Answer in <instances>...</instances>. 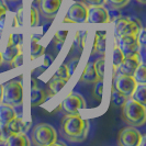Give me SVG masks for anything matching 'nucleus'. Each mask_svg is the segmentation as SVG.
Masks as SVG:
<instances>
[{"label": "nucleus", "mask_w": 146, "mask_h": 146, "mask_svg": "<svg viewBox=\"0 0 146 146\" xmlns=\"http://www.w3.org/2000/svg\"><path fill=\"white\" fill-rule=\"evenodd\" d=\"M89 132L88 120L77 114H66L60 123V133L70 142H82L87 139Z\"/></svg>", "instance_id": "obj_1"}, {"label": "nucleus", "mask_w": 146, "mask_h": 146, "mask_svg": "<svg viewBox=\"0 0 146 146\" xmlns=\"http://www.w3.org/2000/svg\"><path fill=\"white\" fill-rule=\"evenodd\" d=\"M122 117L130 126H142L146 122V106L127 98L122 106Z\"/></svg>", "instance_id": "obj_2"}, {"label": "nucleus", "mask_w": 146, "mask_h": 146, "mask_svg": "<svg viewBox=\"0 0 146 146\" xmlns=\"http://www.w3.org/2000/svg\"><path fill=\"white\" fill-rule=\"evenodd\" d=\"M1 102L13 108L21 106L23 102V86L20 81L10 80L1 86Z\"/></svg>", "instance_id": "obj_3"}, {"label": "nucleus", "mask_w": 146, "mask_h": 146, "mask_svg": "<svg viewBox=\"0 0 146 146\" xmlns=\"http://www.w3.org/2000/svg\"><path fill=\"white\" fill-rule=\"evenodd\" d=\"M57 139V133L52 125L41 123L34 126L32 131V143L36 146L54 145Z\"/></svg>", "instance_id": "obj_4"}, {"label": "nucleus", "mask_w": 146, "mask_h": 146, "mask_svg": "<svg viewBox=\"0 0 146 146\" xmlns=\"http://www.w3.org/2000/svg\"><path fill=\"white\" fill-rule=\"evenodd\" d=\"M117 47L123 53L124 57L134 56L139 53V42L136 34H129V35H122L117 37Z\"/></svg>", "instance_id": "obj_5"}, {"label": "nucleus", "mask_w": 146, "mask_h": 146, "mask_svg": "<svg viewBox=\"0 0 146 146\" xmlns=\"http://www.w3.org/2000/svg\"><path fill=\"white\" fill-rule=\"evenodd\" d=\"M86 107L85 99L76 92H70L60 104V109L65 114H77L78 110L85 109Z\"/></svg>", "instance_id": "obj_6"}, {"label": "nucleus", "mask_w": 146, "mask_h": 146, "mask_svg": "<svg viewBox=\"0 0 146 146\" xmlns=\"http://www.w3.org/2000/svg\"><path fill=\"white\" fill-rule=\"evenodd\" d=\"M88 17V7L82 2H75L68 9L64 22L68 23H86Z\"/></svg>", "instance_id": "obj_7"}, {"label": "nucleus", "mask_w": 146, "mask_h": 146, "mask_svg": "<svg viewBox=\"0 0 146 146\" xmlns=\"http://www.w3.org/2000/svg\"><path fill=\"white\" fill-rule=\"evenodd\" d=\"M136 81L134 80L133 76L124 75V74H117L114 76V86L113 88L119 92L123 94L126 98H131L134 89L136 87Z\"/></svg>", "instance_id": "obj_8"}, {"label": "nucleus", "mask_w": 146, "mask_h": 146, "mask_svg": "<svg viewBox=\"0 0 146 146\" xmlns=\"http://www.w3.org/2000/svg\"><path fill=\"white\" fill-rule=\"evenodd\" d=\"M142 29L141 24L136 21L130 20L127 18H119L115 21V36L136 34L139 35V30Z\"/></svg>", "instance_id": "obj_9"}, {"label": "nucleus", "mask_w": 146, "mask_h": 146, "mask_svg": "<svg viewBox=\"0 0 146 146\" xmlns=\"http://www.w3.org/2000/svg\"><path fill=\"white\" fill-rule=\"evenodd\" d=\"M143 136L134 126L124 127L119 134V144L121 146H139Z\"/></svg>", "instance_id": "obj_10"}, {"label": "nucleus", "mask_w": 146, "mask_h": 146, "mask_svg": "<svg viewBox=\"0 0 146 146\" xmlns=\"http://www.w3.org/2000/svg\"><path fill=\"white\" fill-rule=\"evenodd\" d=\"M63 0H40L38 10L40 13L46 19H54L58 13Z\"/></svg>", "instance_id": "obj_11"}, {"label": "nucleus", "mask_w": 146, "mask_h": 146, "mask_svg": "<svg viewBox=\"0 0 146 146\" xmlns=\"http://www.w3.org/2000/svg\"><path fill=\"white\" fill-rule=\"evenodd\" d=\"M110 21L109 12L103 6L88 7L87 22L91 24H103Z\"/></svg>", "instance_id": "obj_12"}, {"label": "nucleus", "mask_w": 146, "mask_h": 146, "mask_svg": "<svg viewBox=\"0 0 146 146\" xmlns=\"http://www.w3.org/2000/svg\"><path fill=\"white\" fill-rule=\"evenodd\" d=\"M141 64V59H139V55L136 54L134 56H130V57H124V59L121 62V64L117 66V68L119 69L120 74H124V75H129V76H133V74L135 72V69L137 68V66Z\"/></svg>", "instance_id": "obj_13"}, {"label": "nucleus", "mask_w": 146, "mask_h": 146, "mask_svg": "<svg viewBox=\"0 0 146 146\" xmlns=\"http://www.w3.org/2000/svg\"><path fill=\"white\" fill-rule=\"evenodd\" d=\"M31 126V121H25L21 117H15L9 124L7 125L8 131L10 134L12 133H27L30 130Z\"/></svg>", "instance_id": "obj_14"}, {"label": "nucleus", "mask_w": 146, "mask_h": 146, "mask_svg": "<svg viewBox=\"0 0 146 146\" xmlns=\"http://www.w3.org/2000/svg\"><path fill=\"white\" fill-rule=\"evenodd\" d=\"M17 117L13 107L1 103L0 104V126H7Z\"/></svg>", "instance_id": "obj_15"}, {"label": "nucleus", "mask_w": 146, "mask_h": 146, "mask_svg": "<svg viewBox=\"0 0 146 146\" xmlns=\"http://www.w3.org/2000/svg\"><path fill=\"white\" fill-rule=\"evenodd\" d=\"M5 144L8 146H29L31 143L25 133H12L6 139Z\"/></svg>", "instance_id": "obj_16"}, {"label": "nucleus", "mask_w": 146, "mask_h": 146, "mask_svg": "<svg viewBox=\"0 0 146 146\" xmlns=\"http://www.w3.org/2000/svg\"><path fill=\"white\" fill-rule=\"evenodd\" d=\"M106 38L107 33L106 31H97L94 43V52L100 55H104L106 52Z\"/></svg>", "instance_id": "obj_17"}, {"label": "nucleus", "mask_w": 146, "mask_h": 146, "mask_svg": "<svg viewBox=\"0 0 146 146\" xmlns=\"http://www.w3.org/2000/svg\"><path fill=\"white\" fill-rule=\"evenodd\" d=\"M46 92L43 89H40L37 87H33L31 90V106L32 107H37L41 106L42 103L45 102L46 100Z\"/></svg>", "instance_id": "obj_18"}, {"label": "nucleus", "mask_w": 146, "mask_h": 146, "mask_svg": "<svg viewBox=\"0 0 146 146\" xmlns=\"http://www.w3.org/2000/svg\"><path fill=\"white\" fill-rule=\"evenodd\" d=\"M80 80L84 82H87V84H95L97 80H99L97 73H96L94 63H89L87 65L86 69L84 70V73L81 75Z\"/></svg>", "instance_id": "obj_19"}, {"label": "nucleus", "mask_w": 146, "mask_h": 146, "mask_svg": "<svg viewBox=\"0 0 146 146\" xmlns=\"http://www.w3.org/2000/svg\"><path fill=\"white\" fill-rule=\"evenodd\" d=\"M21 53V48H20V45H15V44H8L6 51L2 54V58L3 60H6L7 63H11L13 59Z\"/></svg>", "instance_id": "obj_20"}, {"label": "nucleus", "mask_w": 146, "mask_h": 146, "mask_svg": "<svg viewBox=\"0 0 146 146\" xmlns=\"http://www.w3.org/2000/svg\"><path fill=\"white\" fill-rule=\"evenodd\" d=\"M132 99H134L135 101L142 103L146 106V86L145 84H139L136 85V87L134 89L133 94H132Z\"/></svg>", "instance_id": "obj_21"}, {"label": "nucleus", "mask_w": 146, "mask_h": 146, "mask_svg": "<svg viewBox=\"0 0 146 146\" xmlns=\"http://www.w3.org/2000/svg\"><path fill=\"white\" fill-rule=\"evenodd\" d=\"M67 81H65L64 79L57 77L56 75L53 76L50 82H48V91H50V96H55L62 88L65 86V84Z\"/></svg>", "instance_id": "obj_22"}, {"label": "nucleus", "mask_w": 146, "mask_h": 146, "mask_svg": "<svg viewBox=\"0 0 146 146\" xmlns=\"http://www.w3.org/2000/svg\"><path fill=\"white\" fill-rule=\"evenodd\" d=\"M133 78L136 84H146V67L144 63H141L133 74Z\"/></svg>", "instance_id": "obj_23"}, {"label": "nucleus", "mask_w": 146, "mask_h": 146, "mask_svg": "<svg viewBox=\"0 0 146 146\" xmlns=\"http://www.w3.org/2000/svg\"><path fill=\"white\" fill-rule=\"evenodd\" d=\"M126 99L127 98L123 94L119 92L114 88L112 89V91H111V103L114 107H122L125 101H126Z\"/></svg>", "instance_id": "obj_24"}, {"label": "nucleus", "mask_w": 146, "mask_h": 146, "mask_svg": "<svg viewBox=\"0 0 146 146\" xmlns=\"http://www.w3.org/2000/svg\"><path fill=\"white\" fill-rule=\"evenodd\" d=\"M45 52V47L40 45L35 40L31 41V59H35L43 55Z\"/></svg>", "instance_id": "obj_25"}, {"label": "nucleus", "mask_w": 146, "mask_h": 146, "mask_svg": "<svg viewBox=\"0 0 146 146\" xmlns=\"http://www.w3.org/2000/svg\"><path fill=\"white\" fill-rule=\"evenodd\" d=\"M104 62H106L104 55H102V57L98 58L95 62V64H94V65H95L97 76H98V78L101 79V80H103V78H104Z\"/></svg>", "instance_id": "obj_26"}, {"label": "nucleus", "mask_w": 146, "mask_h": 146, "mask_svg": "<svg viewBox=\"0 0 146 146\" xmlns=\"http://www.w3.org/2000/svg\"><path fill=\"white\" fill-rule=\"evenodd\" d=\"M103 96V80L99 79L95 82V88H94V97L97 100H101Z\"/></svg>", "instance_id": "obj_27"}, {"label": "nucleus", "mask_w": 146, "mask_h": 146, "mask_svg": "<svg viewBox=\"0 0 146 146\" xmlns=\"http://www.w3.org/2000/svg\"><path fill=\"white\" fill-rule=\"evenodd\" d=\"M57 77L59 78H62V79H64L65 81H68L69 80V78H70V73H69V70H68V66L65 65V64H63V65L60 66L58 68V70L56 72L55 74Z\"/></svg>", "instance_id": "obj_28"}, {"label": "nucleus", "mask_w": 146, "mask_h": 146, "mask_svg": "<svg viewBox=\"0 0 146 146\" xmlns=\"http://www.w3.org/2000/svg\"><path fill=\"white\" fill-rule=\"evenodd\" d=\"M123 59H124L123 53L117 47V45H115L114 46V51H113V66H114V68H117V66L121 64V62Z\"/></svg>", "instance_id": "obj_29"}, {"label": "nucleus", "mask_w": 146, "mask_h": 146, "mask_svg": "<svg viewBox=\"0 0 146 146\" xmlns=\"http://www.w3.org/2000/svg\"><path fill=\"white\" fill-rule=\"evenodd\" d=\"M38 18H40V12L37 11V9L35 7H31L30 9V25L36 27L38 23Z\"/></svg>", "instance_id": "obj_30"}, {"label": "nucleus", "mask_w": 146, "mask_h": 146, "mask_svg": "<svg viewBox=\"0 0 146 146\" xmlns=\"http://www.w3.org/2000/svg\"><path fill=\"white\" fill-rule=\"evenodd\" d=\"M106 2H108V5L113 9H121L125 7L130 0H106Z\"/></svg>", "instance_id": "obj_31"}, {"label": "nucleus", "mask_w": 146, "mask_h": 146, "mask_svg": "<svg viewBox=\"0 0 146 146\" xmlns=\"http://www.w3.org/2000/svg\"><path fill=\"white\" fill-rule=\"evenodd\" d=\"M81 2L87 7H97V6H103L106 3V0H81Z\"/></svg>", "instance_id": "obj_32"}, {"label": "nucleus", "mask_w": 146, "mask_h": 146, "mask_svg": "<svg viewBox=\"0 0 146 146\" xmlns=\"http://www.w3.org/2000/svg\"><path fill=\"white\" fill-rule=\"evenodd\" d=\"M86 35H87V32H86V31H79V32L76 34L77 43L80 45V47H84L85 44H86Z\"/></svg>", "instance_id": "obj_33"}, {"label": "nucleus", "mask_w": 146, "mask_h": 146, "mask_svg": "<svg viewBox=\"0 0 146 146\" xmlns=\"http://www.w3.org/2000/svg\"><path fill=\"white\" fill-rule=\"evenodd\" d=\"M10 65H11L12 68H18V67H20V66L23 65V54L20 53V54L10 63Z\"/></svg>", "instance_id": "obj_34"}, {"label": "nucleus", "mask_w": 146, "mask_h": 146, "mask_svg": "<svg viewBox=\"0 0 146 146\" xmlns=\"http://www.w3.org/2000/svg\"><path fill=\"white\" fill-rule=\"evenodd\" d=\"M68 35V31L67 30H63V31H57L55 33V40L59 41L60 43H64V41L66 40V37Z\"/></svg>", "instance_id": "obj_35"}, {"label": "nucleus", "mask_w": 146, "mask_h": 146, "mask_svg": "<svg viewBox=\"0 0 146 146\" xmlns=\"http://www.w3.org/2000/svg\"><path fill=\"white\" fill-rule=\"evenodd\" d=\"M22 41V35L20 34H11L9 37L8 44H15V45H20Z\"/></svg>", "instance_id": "obj_36"}, {"label": "nucleus", "mask_w": 146, "mask_h": 146, "mask_svg": "<svg viewBox=\"0 0 146 146\" xmlns=\"http://www.w3.org/2000/svg\"><path fill=\"white\" fill-rule=\"evenodd\" d=\"M146 32H145V29H142L139 30V35H137V38H139V45H143V46H145L146 45Z\"/></svg>", "instance_id": "obj_37"}, {"label": "nucleus", "mask_w": 146, "mask_h": 146, "mask_svg": "<svg viewBox=\"0 0 146 146\" xmlns=\"http://www.w3.org/2000/svg\"><path fill=\"white\" fill-rule=\"evenodd\" d=\"M78 62H79V58H78V57H75V58L69 63V65H67L68 66V70H69L70 75H73L74 74L75 68H76V66H77V64H78Z\"/></svg>", "instance_id": "obj_38"}, {"label": "nucleus", "mask_w": 146, "mask_h": 146, "mask_svg": "<svg viewBox=\"0 0 146 146\" xmlns=\"http://www.w3.org/2000/svg\"><path fill=\"white\" fill-rule=\"evenodd\" d=\"M8 11V7L7 5L5 3V1L3 0H0V20L5 17L6 15V12Z\"/></svg>", "instance_id": "obj_39"}, {"label": "nucleus", "mask_w": 146, "mask_h": 146, "mask_svg": "<svg viewBox=\"0 0 146 146\" xmlns=\"http://www.w3.org/2000/svg\"><path fill=\"white\" fill-rule=\"evenodd\" d=\"M22 12H23V8L21 9H19V11H18V13H17V20H18V23H19V25H23V18H22Z\"/></svg>", "instance_id": "obj_40"}, {"label": "nucleus", "mask_w": 146, "mask_h": 146, "mask_svg": "<svg viewBox=\"0 0 146 146\" xmlns=\"http://www.w3.org/2000/svg\"><path fill=\"white\" fill-rule=\"evenodd\" d=\"M2 63H3V58H2V54H1V52H0V66H1Z\"/></svg>", "instance_id": "obj_41"}, {"label": "nucleus", "mask_w": 146, "mask_h": 146, "mask_svg": "<svg viewBox=\"0 0 146 146\" xmlns=\"http://www.w3.org/2000/svg\"><path fill=\"white\" fill-rule=\"evenodd\" d=\"M139 2H141V3H146V0H137Z\"/></svg>", "instance_id": "obj_42"}, {"label": "nucleus", "mask_w": 146, "mask_h": 146, "mask_svg": "<svg viewBox=\"0 0 146 146\" xmlns=\"http://www.w3.org/2000/svg\"><path fill=\"white\" fill-rule=\"evenodd\" d=\"M0 102H1V85H0Z\"/></svg>", "instance_id": "obj_43"}, {"label": "nucleus", "mask_w": 146, "mask_h": 146, "mask_svg": "<svg viewBox=\"0 0 146 146\" xmlns=\"http://www.w3.org/2000/svg\"><path fill=\"white\" fill-rule=\"evenodd\" d=\"M31 1H32V2H38L40 0H31Z\"/></svg>", "instance_id": "obj_44"}, {"label": "nucleus", "mask_w": 146, "mask_h": 146, "mask_svg": "<svg viewBox=\"0 0 146 146\" xmlns=\"http://www.w3.org/2000/svg\"><path fill=\"white\" fill-rule=\"evenodd\" d=\"M8 1H11V2H15V1H18V0H8Z\"/></svg>", "instance_id": "obj_45"}]
</instances>
